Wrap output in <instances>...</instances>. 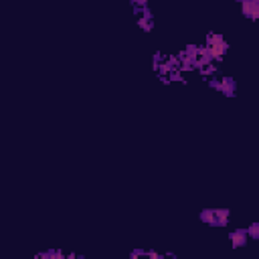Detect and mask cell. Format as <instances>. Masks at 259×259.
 Wrapping results in <instances>:
<instances>
[{
    "label": "cell",
    "mask_w": 259,
    "mask_h": 259,
    "mask_svg": "<svg viewBox=\"0 0 259 259\" xmlns=\"http://www.w3.org/2000/svg\"><path fill=\"white\" fill-rule=\"evenodd\" d=\"M241 14L249 20H255L259 16V0H243L241 2Z\"/></svg>",
    "instance_id": "6"
},
{
    "label": "cell",
    "mask_w": 259,
    "mask_h": 259,
    "mask_svg": "<svg viewBox=\"0 0 259 259\" xmlns=\"http://www.w3.org/2000/svg\"><path fill=\"white\" fill-rule=\"evenodd\" d=\"M229 241H231L233 247H245L249 243V237H247L245 227H237V229L229 231Z\"/></svg>",
    "instance_id": "5"
},
{
    "label": "cell",
    "mask_w": 259,
    "mask_h": 259,
    "mask_svg": "<svg viewBox=\"0 0 259 259\" xmlns=\"http://www.w3.org/2000/svg\"><path fill=\"white\" fill-rule=\"evenodd\" d=\"M208 87L219 91V93H223V95H227V97H233L235 91H237V81L233 77H214V75H210Z\"/></svg>",
    "instance_id": "2"
},
{
    "label": "cell",
    "mask_w": 259,
    "mask_h": 259,
    "mask_svg": "<svg viewBox=\"0 0 259 259\" xmlns=\"http://www.w3.org/2000/svg\"><path fill=\"white\" fill-rule=\"evenodd\" d=\"M198 219H200V223H204V225L217 227V225H214V208H202V210L198 212Z\"/></svg>",
    "instance_id": "8"
},
{
    "label": "cell",
    "mask_w": 259,
    "mask_h": 259,
    "mask_svg": "<svg viewBox=\"0 0 259 259\" xmlns=\"http://www.w3.org/2000/svg\"><path fill=\"white\" fill-rule=\"evenodd\" d=\"M136 16H138V26L144 30V32H152L154 30V14H152V10H150V6H144V8H140L138 12H136Z\"/></svg>",
    "instance_id": "4"
},
{
    "label": "cell",
    "mask_w": 259,
    "mask_h": 259,
    "mask_svg": "<svg viewBox=\"0 0 259 259\" xmlns=\"http://www.w3.org/2000/svg\"><path fill=\"white\" fill-rule=\"evenodd\" d=\"M130 2H132V10H134V14H136L140 8L148 6V0H130Z\"/></svg>",
    "instance_id": "10"
},
{
    "label": "cell",
    "mask_w": 259,
    "mask_h": 259,
    "mask_svg": "<svg viewBox=\"0 0 259 259\" xmlns=\"http://www.w3.org/2000/svg\"><path fill=\"white\" fill-rule=\"evenodd\" d=\"M204 49L212 61H221L229 49V42L221 32H208L204 38Z\"/></svg>",
    "instance_id": "1"
},
{
    "label": "cell",
    "mask_w": 259,
    "mask_h": 259,
    "mask_svg": "<svg viewBox=\"0 0 259 259\" xmlns=\"http://www.w3.org/2000/svg\"><path fill=\"white\" fill-rule=\"evenodd\" d=\"M34 259H83L85 255H79V253H67L63 249H42L38 253L32 255Z\"/></svg>",
    "instance_id": "3"
},
{
    "label": "cell",
    "mask_w": 259,
    "mask_h": 259,
    "mask_svg": "<svg viewBox=\"0 0 259 259\" xmlns=\"http://www.w3.org/2000/svg\"><path fill=\"white\" fill-rule=\"evenodd\" d=\"M245 231H247L249 241H257L259 239V223H251L249 227H245Z\"/></svg>",
    "instance_id": "9"
},
{
    "label": "cell",
    "mask_w": 259,
    "mask_h": 259,
    "mask_svg": "<svg viewBox=\"0 0 259 259\" xmlns=\"http://www.w3.org/2000/svg\"><path fill=\"white\" fill-rule=\"evenodd\" d=\"M231 221V210L229 208H214V225L217 227H227Z\"/></svg>",
    "instance_id": "7"
}]
</instances>
